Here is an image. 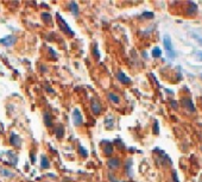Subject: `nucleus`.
<instances>
[{
	"instance_id": "nucleus-1",
	"label": "nucleus",
	"mask_w": 202,
	"mask_h": 182,
	"mask_svg": "<svg viewBox=\"0 0 202 182\" xmlns=\"http://www.w3.org/2000/svg\"><path fill=\"white\" fill-rule=\"evenodd\" d=\"M163 44H164V48H165V50H167L168 56L171 59V60H174V59H175L176 53H175V50H174V48H172L171 38L169 37L168 35H167V36H164V38H163Z\"/></svg>"
},
{
	"instance_id": "nucleus-2",
	"label": "nucleus",
	"mask_w": 202,
	"mask_h": 182,
	"mask_svg": "<svg viewBox=\"0 0 202 182\" xmlns=\"http://www.w3.org/2000/svg\"><path fill=\"white\" fill-rule=\"evenodd\" d=\"M56 18H57V23H58V26H60V29L63 31V32L69 33L70 36H74V35H75V33H74V31L71 30V29H70V26H69V25L67 24V22H66V20H64V19H63V18H62V17H61L58 13L56 14Z\"/></svg>"
},
{
	"instance_id": "nucleus-3",
	"label": "nucleus",
	"mask_w": 202,
	"mask_h": 182,
	"mask_svg": "<svg viewBox=\"0 0 202 182\" xmlns=\"http://www.w3.org/2000/svg\"><path fill=\"white\" fill-rule=\"evenodd\" d=\"M73 121H74L75 126H81L83 124V117H82L79 108H74V111H73Z\"/></svg>"
},
{
	"instance_id": "nucleus-4",
	"label": "nucleus",
	"mask_w": 202,
	"mask_h": 182,
	"mask_svg": "<svg viewBox=\"0 0 202 182\" xmlns=\"http://www.w3.org/2000/svg\"><path fill=\"white\" fill-rule=\"evenodd\" d=\"M91 108H92L93 114H95V116H99V114H100L102 107H101L100 102H99L98 99H95V98L92 99V101H91Z\"/></svg>"
},
{
	"instance_id": "nucleus-5",
	"label": "nucleus",
	"mask_w": 202,
	"mask_h": 182,
	"mask_svg": "<svg viewBox=\"0 0 202 182\" xmlns=\"http://www.w3.org/2000/svg\"><path fill=\"white\" fill-rule=\"evenodd\" d=\"M17 42V38L13 36V35H10V36H6L4 38L0 39V44L5 45V47H11V45H14Z\"/></svg>"
},
{
	"instance_id": "nucleus-6",
	"label": "nucleus",
	"mask_w": 202,
	"mask_h": 182,
	"mask_svg": "<svg viewBox=\"0 0 202 182\" xmlns=\"http://www.w3.org/2000/svg\"><path fill=\"white\" fill-rule=\"evenodd\" d=\"M10 144L12 147H14V148H19L22 145V139H20V137L16 132L11 133V136H10Z\"/></svg>"
},
{
	"instance_id": "nucleus-7",
	"label": "nucleus",
	"mask_w": 202,
	"mask_h": 182,
	"mask_svg": "<svg viewBox=\"0 0 202 182\" xmlns=\"http://www.w3.org/2000/svg\"><path fill=\"white\" fill-rule=\"evenodd\" d=\"M117 79H118V81L120 82V83H123V85H130L132 81H131V79L124 73V71H118L117 73Z\"/></svg>"
},
{
	"instance_id": "nucleus-8",
	"label": "nucleus",
	"mask_w": 202,
	"mask_h": 182,
	"mask_svg": "<svg viewBox=\"0 0 202 182\" xmlns=\"http://www.w3.org/2000/svg\"><path fill=\"white\" fill-rule=\"evenodd\" d=\"M107 167H108L111 170L118 169V168L120 167V159H119V158H115V157L109 158V159L107 161Z\"/></svg>"
},
{
	"instance_id": "nucleus-9",
	"label": "nucleus",
	"mask_w": 202,
	"mask_h": 182,
	"mask_svg": "<svg viewBox=\"0 0 202 182\" xmlns=\"http://www.w3.org/2000/svg\"><path fill=\"white\" fill-rule=\"evenodd\" d=\"M69 8H70V12H71L74 16H79V5H77L75 1L69 2Z\"/></svg>"
},
{
	"instance_id": "nucleus-10",
	"label": "nucleus",
	"mask_w": 202,
	"mask_h": 182,
	"mask_svg": "<svg viewBox=\"0 0 202 182\" xmlns=\"http://www.w3.org/2000/svg\"><path fill=\"white\" fill-rule=\"evenodd\" d=\"M107 98H108V100H109L111 102H113V104H119V102H120V98H119L117 94H114V93H108V94H107Z\"/></svg>"
},
{
	"instance_id": "nucleus-11",
	"label": "nucleus",
	"mask_w": 202,
	"mask_h": 182,
	"mask_svg": "<svg viewBox=\"0 0 202 182\" xmlns=\"http://www.w3.org/2000/svg\"><path fill=\"white\" fill-rule=\"evenodd\" d=\"M63 136H64V127H63V125L60 124L56 129V137L58 139H61V138H63Z\"/></svg>"
},
{
	"instance_id": "nucleus-12",
	"label": "nucleus",
	"mask_w": 202,
	"mask_h": 182,
	"mask_svg": "<svg viewBox=\"0 0 202 182\" xmlns=\"http://www.w3.org/2000/svg\"><path fill=\"white\" fill-rule=\"evenodd\" d=\"M103 153H105L106 156H111V155L113 153V147H112V144H111L109 142H106V147H105V149H103Z\"/></svg>"
},
{
	"instance_id": "nucleus-13",
	"label": "nucleus",
	"mask_w": 202,
	"mask_h": 182,
	"mask_svg": "<svg viewBox=\"0 0 202 182\" xmlns=\"http://www.w3.org/2000/svg\"><path fill=\"white\" fill-rule=\"evenodd\" d=\"M42 162H40V167L43 168V169H48L49 167H50V163H49V159H48V157L46 156H44V155H42Z\"/></svg>"
},
{
	"instance_id": "nucleus-14",
	"label": "nucleus",
	"mask_w": 202,
	"mask_h": 182,
	"mask_svg": "<svg viewBox=\"0 0 202 182\" xmlns=\"http://www.w3.org/2000/svg\"><path fill=\"white\" fill-rule=\"evenodd\" d=\"M43 118H44V124H45L46 126H52V119H51L50 113L45 112L44 116H43Z\"/></svg>"
},
{
	"instance_id": "nucleus-15",
	"label": "nucleus",
	"mask_w": 202,
	"mask_h": 182,
	"mask_svg": "<svg viewBox=\"0 0 202 182\" xmlns=\"http://www.w3.org/2000/svg\"><path fill=\"white\" fill-rule=\"evenodd\" d=\"M0 174L2 176H6V177H12L13 176V173L7 170V169H4V168H0Z\"/></svg>"
},
{
	"instance_id": "nucleus-16",
	"label": "nucleus",
	"mask_w": 202,
	"mask_h": 182,
	"mask_svg": "<svg viewBox=\"0 0 202 182\" xmlns=\"http://www.w3.org/2000/svg\"><path fill=\"white\" fill-rule=\"evenodd\" d=\"M161 55H162V50H161L159 48H153V50H152V56H153L155 59H157V57H161Z\"/></svg>"
},
{
	"instance_id": "nucleus-17",
	"label": "nucleus",
	"mask_w": 202,
	"mask_h": 182,
	"mask_svg": "<svg viewBox=\"0 0 202 182\" xmlns=\"http://www.w3.org/2000/svg\"><path fill=\"white\" fill-rule=\"evenodd\" d=\"M79 152H80V155H81L82 157H88V151H87L82 145L79 147Z\"/></svg>"
},
{
	"instance_id": "nucleus-18",
	"label": "nucleus",
	"mask_w": 202,
	"mask_h": 182,
	"mask_svg": "<svg viewBox=\"0 0 202 182\" xmlns=\"http://www.w3.org/2000/svg\"><path fill=\"white\" fill-rule=\"evenodd\" d=\"M42 18L45 20V22H51V17H50V14L49 13H42Z\"/></svg>"
},
{
	"instance_id": "nucleus-19",
	"label": "nucleus",
	"mask_w": 202,
	"mask_h": 182,
	"mask_svg": "<svg viewBox=\"0 0 202 182\" xmlns=\"http://www.w3.org/2000/svg\"><path fill=\"white\" fill-rule=\"evenodd\" d=\"M141 17H143V18H144V17H145V18H152V17H153V13H151V12H144V13L141 14Z\"/></svg>"
},
{
	"instance_id": "nucleus-20",
	"label": "nucleus",
	"mask_w": 202,
	"mask_h": 182,
	"mask_svg": "<svg viewBox=\"0 0 202 182\" xmlns=\"http://www.w3.org/2000/svg\"><path fill=\"white\" fill-rule=\"evenodd\" d=\"M93 54H94V56H95V59H100V54H99V51H98V47H97V45L94 47V50H93Z\"/></svg>"
},
{
	"instance_id": "nucleus-21",
	"label": "nucleus",
	"mask_w": 202,
	"mask_h": 182,
	"mask_svg": "<svg viewBox=\"0 0 202 182\" xmlns=\"http://www.w3.org/2000/svg\"><path fill=\"white\" fill-rule=\"evenodd\" d=\"M131 165H132V162H131V159H129V162H127V174L129 175H131Z\"/></svg>"
},
{
	"instance_id": "nucleus-22",
	"label": "nucleus",
	"mask_w": 202,
	"mask_h": 182,
	"mask_svg": "<svg viewBox=\"0 0 202 182\" xmlns=\"http://www.w3.org/2000/svg\"><path fill=\"white\" fill-rule=\"evenodd\" d=\"M49 53L52 55V59H54V60H56V59H57V54H56V53H55V51H54L51 48H49Z\"/></svg>"
},
{
	"instance_id": "nucleus-23",
	"label": "nucleus",
	"mask_w": 202,
	"mask_h": 182,
	"mask_svg": "<svg viewBox=\"0 0 202 182\" xmlns=\"http://www.w3.org/2000/svg\"><path fill=\"white\" fill-rule=\"evenodd\" d=\"M108 180H109L111 182H120V181H118V180H117V179H115L112 174H108Z\"/></svg>"
},
{
	"instance_id": "nucleus-24",
	"label": "nucleus",
	"mask_w": 202,
	"mask_h": 182,
	"mask_svg": "<svg viewBox=\"0 0 202 182\" xmlns=\"http://www.w3.org/2000/svg\"><path fill=\"white\" fill-rule=\"evenodd\" d=\"M153 132L157 135L158 133V123L157 121H155V125H153Z\"/></svg>"
},
{
	"instance_id": "nucleus-25",
	"label": "nucleus",
	"mask_w": 202,
	"mask_h": 182,
	"mask_svg": "<svg viewBox=\"0 0 202 182\" xmlns=\"http://www.w3.org/2000/svg\"><path fill=\"white\" fill-rule=\"evenodd\" d=\"M172 176H174V182H178V179L176 177V173H175V171L172 173Z\"/></svg>"
},
{
	"instance_id": "nucleus-26",
	"label": "nucleus",
	"mask_w": 202,
	"mask_h": 182,
	"mask_svg": "<svg viewBox=\"0 0 202 182\" xmlns=\"http://www.w3.org/2000/svg\"><path fill=\"white\" fill-rule=\"evenodd\" d=\"M171 105H172V107H174V108H177V106H176V102H175V101H172V102H171Z\"/></svg>"
},
{
	"instance_id": "nucleus-27",
	"label": "nucleus",
	"mask_w": 202,
	"mask_h": 182,
	"mask_svg": "<svg viewBox=\"0 0 202 182\" xmlns=\"http://www.w3.org/2000/svg\"><path fill=\"white\" fill-rule=\"evenodd\" d=\"M42 71H46V69L44 68V65H42Z\"/></svg>"
},
{
	"instance_id": "nucleus-28",
	"label": "nucleus",
	"mask_w": 202,
	"mask_h": 182,
	"mask_svg": "<svg viewBox=\"0 0 202 182\" xmlns=\"http://www.w3.org/2000/svg\"><path fill=\"white\" fill-rule=\"evenodd\" d=\"M199 55H200V60L202 61V54H201V53H199Z\"/></svg>"
},
{
	"instance_id": "nucleus-29",
	"label": "nucleus",
	"mask_w": 202,
	"mask_h": 182,
	"mask_svg": "<svg viewBox=\"0 0 202 182\" xmlns=\"http://www.w3.org/2000/svg\"><path fill=\"white\" fill-rule=\"evenodd\" d=\"M201 76H202V75H201Z\"/></svg>"
}]
</instances>
